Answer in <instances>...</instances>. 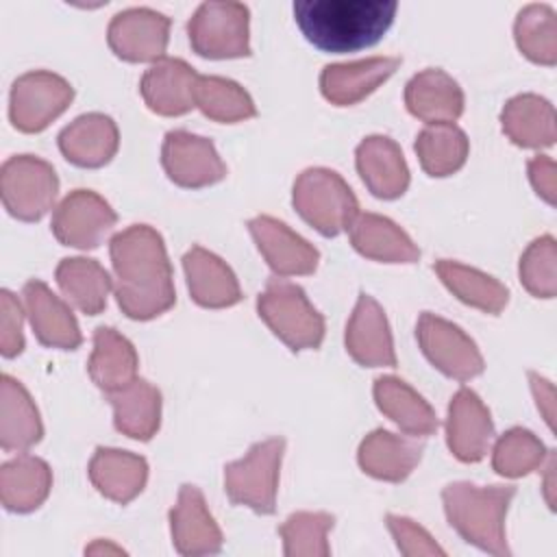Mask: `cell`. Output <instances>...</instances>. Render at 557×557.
Masks as SVG:
<instances>
[{"instance_id": "b9f144b4", "label": "cell", "mask_w": 557, "mask_h": 557, "mask_svg": "<svg viewBox=\"0 0 557 557\" xmlns=\"http://www.w3.org/2000/svg\"><path fill=\"white\" fill-rule=\"evenodd\" d=\"M385 520H387V529H389L392 537L396 540L398 550L405 557H433V555L444 557L446 555V550L429 535V531L422 529L411 518L387 513Z\"/></svg>"}, {"instance_id": "4dcf8cb0", "label": "cell", "mask_w": 557, "mask_h": 557, "mask_svg": "<svg viewBox=\"0 0 557 557\" xmlns=\"http://www.w3.org/2000/svg\"><path fill=\"white\" fill-rule=\"evenodd\" d=\"M52 470L33 455H17L0 468V500L4 509L28 513L37 509L50 494Z\"/></svg>"}, {"instance_id": "7bdbcfd3", "label": "cell", "mask_w": 557, "mask_h": 557, "mask_svg": "<svg viewBox=\"0 0 557 557\" xmlns=\"http://www.w3.org/2000/svg\"><path fill=\"white\" fill-rule=\"evenodd\" d=\"M24 313L20 300L9 292L2 289L0 294V352L11 359L24 350Z\"/></svg>"}, {"instance_id": "30bf717a", "label": "cell", "mask_w": 557, "mask_h": 557, "mask_svg": "<svg viewBox=\"0 0 557 557\" xmlns=\"http://www.w3.org/2000/svg\"><path fill=\"white\" fill-rule=\"evenodd\" d=\"M416 337L424 357L450 379L470 381L485 368L476 344L457 324L431 311L418 318Z\"/></svg>"}, {"instance_id": "8fae6325", "label": "cell", "mask_w": 557, "mask_h": 557, "mask_svg": "<svg viewBox=\"0 0 557 557\" xmlns=\"http://www.w3.org/2000/svg\"><path fill=\"white\" fill-rule=\"evenodd\" d=\"M117 215L111 205L91 189L70 191L52 213V233L63 246L96 248L115 226Z\"/></svg>"}, {"instance_id": "ab89813d", "label": "cell", "mask_w": 557, "mask_h": 557, "mask_svg": "<svg viewBox=\"0 0 557 557\" xmlns=\"http://www.w3.org/2000/svg\"><path fill=\"white\" fill-rule=\"evenodd\" d=\"M335 518L326 511H296L281 527L283 553L287 557H329L331 546L326 542Z\"/></svg>"}, {"instance_id": "74e56055", "label": "cell", "mask_w": 557, "mask_h": 557, "mask_svg": "<svg viewBox=\"0 0 557 557\" xmlns=\"http://www.w3.org/2000/svg\"><path fill=\"white\" fill-rule=\"evenodd\" d=\"M196 107L211 120L233 124L257 115L250 94L224 76H200L196 87Z\"/></svg>"}, {"instance_id": "bcb514c9", "label": "cell", "mask_w": 557, "mask_h": 557, "mask_svg": "<svg viewBox=\"0 0 557 557\" xmlns=\"http://www.w3.org/2000/svg\"><path fill=\"white\" fill-rule=\"evenodd\" d=\"M548 461H546V479H544V498H546V503H548V507L553 509L555 507V455L553 453H548V457H546Z\"/></svg>"}, {"instance_id": "d6a6232c", "label": "cell", "mask_w": 557, "mask_h": 557, "mask_svg": "<svg viewBox=\"0 0 557 557\" xmlns=\"http://www.w3.org/2000/svg\"><path fill=\"white\" fill-rule=\"evenodd\" d=\"M137 350L115 329L98 326L94 331V350L87 361L91 381L107 394L137 379Z\"/></svg>"}, {"instance_id": "e575fe53", "label": "cell", "mask_w": 557, "mask_h": 557, "mask_svg": "<svg viewBox=\"0 0 557 557\" xmlns=\"http://www.w3.org/2000/svg\"><path fill=\"white\" fill-rule=\"evenodd\" d=\"M435 272L440 281L453 292V296L485 313H500L509 300L507 287L476 268L450 259H440L435 263Z\"/></svg>"}, {"instance_id": "83f0119b", "label": "cell", "mask_w": 557, "mask_h": 557, "mask_svg": "<svg viewBox=\"0 0 557 557\" xmlns=\"http://www.w3.org/2000/svg\"><path fill=\"white\" fill-rule=\"evenodd\" d=\"M376 407L407 435L426 437L437 431L440 422L433 407L403 379L385 374L372 387Z\"/></svg>"}, {"instance_id": "9c48e42d", "label": "cell", "mask_w": 557, "mask_h": 557, "mask_svg": "<svg viewBox=\"0 0 557 557\" xmlns=\"http://www.w3.org/2000/svg\"><path fill=\"white\" fill-rule=\"evenodd\" d=\"M74 89L63 76L46 70L26 72L11 87L9 115L17 131L39 133L70 107Z\"/></svg>"}, {"instance_id": "d590c367", "label": "cell", "mask_w": 557, "mask_h": 557, "mask_svg": "<svg viewBox=\"0 0 557 557\" xmlns=\"http://www.w3.org/2000/svg\"><path fill=\"white\" fill-rule=\"evenodd\" d=\"M468 137L455 124H429L416 137V154L429 176L455 174L468 159Z\"/></svg>"}, {"instance_id": "f6af8a7d", "label": "cell", "mask_w": 557, "mask_h": 557, "mask_svg": "<svg viewBox=\"0 0 557 557\" xmlns=\"http://www.w3.org/2000/svg\"><path fill=\"white\" fill-rule=\"evenodd\" d=\"M529 381H531V389L537 403V409L542 411L546 424L553 429L555 426V387L550 381H546L544 376L529 372Z\"/></svg>"}, {"instance_id": "6da1fadb", "label": "cell", "mask_w": 557, "mask_h": 557, "mask_svg": "<svg viewBox=\"0 0 557 557\" xmlns=\"http://www.w3.org/2000/svg\"><path fill=\"white\" fill-rule=\"evenodd\" d=\"M115 300L133 320H152L174 300V274L163 237L148 224H133L111 237Z\"/></svg>"}, {"instance_id": "d6986e66", "label": "cell", "mask_w": 557, "mask_h": 557, "mask_svg": "<svg viewBox=\"0 0 557 557\" xmlns=\"http://www.w3.org/2000/svg\"><path fill=\"white\" fill-rule=\"evenodd\" d=\"M22 298L33 333L44 346L63 350L81 346L83 335L72 309L44 281L30 278L22 289Z\"/></svg>"}, {"instance_id": "f546056e", "label": "cell", "mask_w": 557, "mask_h": 557, "mask_svg": "<svg viewBox=\"0 0 557 557\" xmlns=\"http://www.w3.org/2000/svg\"><path fill=\"white\" fill-rule=\"evenodd\" d=\"M44 435L39 411L26 387L9 376H0V446L4 450H26Z\"/></svg>"}, {"instance_id": "44dd1931", "label": "cell", "mask_w": 557, "mask_h": 557, "mask_svg": "<svg viewBox=\"0 0 557 557\" xmlns=\"http://www.w3.org/2000/svg\"><path fill=\"white\" fill-rule=\"evenodd\" d=\"M357 172L366 187L383 200L398 198L409 187V168L400 146L385 135L366 137L355 152Z\"/></svg>"}, {"instance_id": "8992f818", "label": "cell", "mask_w": 557, "mask_h": 557, "mask_svg": "<svg viewBox=\"0 0 557 557\" xmlns=\"http://www.w3.org/2000/svg\"><path fill=\"white\" fill-rule=\"evenodd\" d=\"M285 440L270 437L250 446L246 457L224 468V492L233 505L257 513H274Z\"/></svg>"}, {"instance_id": "2e32d148", "label": "cell", "mask_w": 557, "mask_h": 557, "mask_svg": "<svg viewBox=\"0 0 557 557\" xmlns=\"http://www.w3.org/2000/svg\"><path fill=\"white\" fill-rule=\"evenodd\" d=\"M346 350L366 368H394L396 350L383 307L368 294L357 298V305L346 324Z\"/></svg>"}, {"instance_id": "5bb4252c", "label": "cell", "mask_w": 557, "mask_h": 557, "mask_svg": "<svg viewBox=\"0 0 557 557\" xmlns=\"http://www.w3.org/2000/svg\"><path fill=\"white\" fill-rule=\"evenodd\" d=\"M248 231L276 276H302L318 268V248L285 222L272 215H257L248 222Z\"/></svg>"}, {"instance_id": "7dc6e473", "label": "cell", "mask_w": 557, "mask_h": 557, "mask_svg": "<svg viewBox=\"0 0 557 557\" xmlns=\"http://www.w3.org/2000/svg\"><path fill=\"white\" fill-rule=\"evenodd\" d=\"M109 550H113V553H117V555H120V553H124L122 548H117V546H109V544H102V542H96L94 546L85 548V553H91V555H94V553H109Z\"/></svg>"}, {"instance_id": "e0dca14e", "label": "cell", "mask_w": 557, "mask_h": 557, "mask_svg": "<svg viewBox=\"0 0 557 557\" xmlns=\"http://www.w3.org/2000/svg\"><path fill=\"white\" fill-rule=\"evenodd\" d=\"M172 544L181 555H213L222 548V531L211 516L202 492L196 485H181L176 505L170 511Z\"/></svg>"}, {"instance_id": "cb8c5ba5", "label": "cell", "mask_w": 557, "mask_h": 557, "mask_svg": "<svg viewBox=\"0 0 557 557\" xmlns=\"http://www.w3.org/2000/svg\"><path fill=\"white\" fill-rule=\"evenodd\" d=\"M120 146L115 122L104 113H85L59 133V150L78 168H100L109 163Z\"/></svg>"}, {"instance_id": "3957f363", "label": "cell", "mask_w": 557, "mask_h": 557, "mask_svg": "<svg viewBox=\"0 0 557 557\" xmlns=\"http://www.w3.org/2000/svg\"><path fill=\"white\" fill-rule=\"evenodd\" d=\"M513 496V485H474L468 481L448 483L442 490L448 524L468 544L496 557L509 555L505 516Z\"/></svg>"}, {"instance_id": "ac0fdd59", "label": "cell", "mask_w": 557, "mask_h": 557, "mask_svg": "<svg viewBox=\"0 0 557 557\" xmlns=\"http://www.w3.org/2000/svg\"><path fill=\"white\" fill-rule=\"evenodd\" d=\"M198 78L200 74L189 63L165 57L144 72L139 91L150 111L174 117L196 107Z\"/></svg>"}, {"instance_id": "7c38bea8", "label": "cell", "mask_w": 557, "mask_h": 557, "mask_svg": "<svg viewBox=\"0 0 557 557\" xmlns=\"http://www.w3.org/2000/svg\"><path fill=\"white\" fill-rule=\"evenodd\" d=\"M170 39V20L152 9L135 7L117 13L109 28L107 41L115 57L131 63H157L165 59Z\"/></svg>"}, {"instance_id": "7402d4cb", "label": "cell", "mask_w": 557, "mask_h": 557, "mask_svg": "<svg viewBox=\"0 0 557 557\" xmlns=\"http://www.w3.org/2000/svg\"><path fill=\"white\" fill-rule=\"evenodd\" d=\"M424 444L413 435H396L387 429H374L368 433L357 450L359 466L366 474L381 481H405L420 463Z\"/></svg>"}, {"instance_id": "ffe728a7", "label": "cell", "mask_w": 557, "mask_h": 557, "mask_svg": "<svg viewBox=\"0 0 557 557\" xmlns=\"http://www.w3.org/2000/svg\"><path fill=\"white\" fill-rule=\"evenodd\" d=\"M398 65V57H370L350 63H333L320 74V91L331 104L350 107L381 87Z\"/></svg>"}, {"instance_id": "8d00e7d4", "label": "cell", "mask_w": 557, "mask_h": 557, "mask_svg": "<svg viewBox=\"0 0 557 557\" xmlns=\"http://www.w3.org/2000/svg\"><path fill=\"white\" fill-rule=\"evenodd\" d=\"M518 50L533 63L555 65L557 61V17L548 4H527L513 24Z\"/></svg>"}, {"instance_id": "f35d334b", "label": "cell", "mask_w": 557, "mask_h": 557, "mask_svg": "<svg viewBox=\"0 0 557 557\" xmlns=\"http://www.w3.org/2000/svg\"><path fill=\"white\" fill-rule=\"evenodd\" d=\"M548 457L546 446L535 433L522 426L505 431L492 450V468L500 476L518 479L542 468Z\"/></svg>"}, {"instance_id": "5b68a950", "label": "cell", "mask_w": 557, "mask_h": 557, "mask_svg": "<svg viewBox=\"0 0 557 557\" xmlns=\"http://www.w3.org/2000/svg\"><path fill=\"white\" fill-rule=\"evenodd\" d=\"M259 318L292 350L318 348L324 339V318L305 289L283 278H270L257 298Z\"/></svg>"}, {"instance_id": "1f68e13d", "label": "cell", "mask_w": 557, "mask_h": 557, "mask_svg": "<svg viewBox=\"0 0 557 557\" xmlns=\"http://www.w3.org/2000/svg\"><path fill=\"white\" fill-rule=\"evenodd\" d=\"M503 133L520 148H548L555 144V109L537 94L513 96L500 113Z\"/></svg>"}, {"instance_id": "ba28073f", "label": "cell", "mask_w": 557, "mask_h": 557, "mask_svg": "<svg viewBox=\"0 0 557 557\" xmlns=\"http://www.w3.org/2000/svg\"><path fill=\"white\" fill-rule=\"evenodd\" d=\"M59 178L54 168L33 154L9 157L0 168V196L4 209L24 222L41 220L54 205Z\"/></svg>"}, {"instance_id": "4fadbf2b", "label": "cell", "mask_w": 557, "mask_h": 557, "mask_svg": "<svg viewBox=\"0 0 557 557\" xmlns=\"http://www.w3.org/2000/svg\"><path fill=\"white\" fill-rule=\"evenodd\" d=\"M161 163L170 181L181 187L198 189L226 176V165L213 141L189 131H170L165 135Z\"/></svg>"}, {"instance_id": "4316f807", "label": "cell", "mask_w": 557, "mask_h": 557, "mask_svg": "<svg viewBox=\"0 0 557 557\" xmlns=\"http://www.w3.org/2000/svg\"><path fill=\"white\" fill-rule=\"evenodd\" d=\"M94 487L113 503H131L148 481V461L141 455L120 448H96L89 461Z\"/></svg>"}, {"instance_id": "603a6c76", "label": "cell", "mask_w": 557, "mask_h": 557, "mask_svg": "<svg viewBox=\"0 0 557 557\" xmlns=\"http://www.w3.org/2000/svg\"><path fill=\"white\" fill-rule=\"evenodd\" d=\"M405 104L426 124H453L463 113V91L444 70L426 67L407 83Z\"/></svg>"}, {"instance_id": "484cf974", "label": "cell", "mask_w": 557, "mask_h": 557, "mask_svg": "<svg viewBox=\"0 0 557 557\" xmlns=\"http://www.w3.org/2000/svg\"><path fill=\"white\" fill-rule=\"evenodd\" d=\"M352 248L383 263H416L420 250L413 239L389 218L379 213H357L348 226Z\"/></svg>"}, {"instance_id": "f1b7e54d", "label": "cell", "mask_w": 557, "mask_h": 557, "mask_svg": "<svg viewBox=\"0 0 557 557\" xmlns=\"http://www.w3.org/2000/svg\"><path fill=\"white\" fill-rule=\"evenodd\" d=\"M115 429L133 440L148 442L161 424V392L146 379H133L120 389L107 392Z\"/></svg>"}, {"instance_id": "60d3db41", "label": "cell", "mask_w": 557, "mask_h": 557, "mask_svg": "<svg viewBox=\"0 0 557 557\" xmlns=\"http://www.w3.org/2000/svg\"><path fill=\"white\" fill-rule=\"evenodd\" d=\"M557 244L553 235L533 239L520 257V283L531 296L553 298L557 294Z\"/></svg>"}, {"instance_id": "9a60e30c", "label": "cell", "mask_w": 557, "mask_h": 557, "mask_svg": "<svg viewBox=\"0 0 557 557\" xmlns=\"http://www.w3.org/2000/svg\"><path fill=\"white\" fill-rule=\"evenodd\" d=\"M494 424L490 409L470 387L455 392L446 416V444L466 463L481 461L492 444Z\"/></svg>"}, {"instance_id": "52a82bcc", "label": "cell", "mask_w": 557, "mask_h": 557, "mask_svg": "<svg viewBox=\"0 0 557 557\" xmlns=\"http://www.w3.org/2000/svg\"><path fill=\"white\" fill-rule=\"evenodd\" d=\"M189 44L207 59L250 54V11L242 2H202L187 24Z\"/></svg>"}, {"instance_id": "836d02e7", "label": "cell", "mask_w": 557, "mask_h": 557, "mask_svg": "<svg viewBox=\"0 0 557 557\" xmlns=\"http://www.w3.org/2000/svg\"><path fill=\"white\" fill-rule=\"evenodd\" d=\"M57 283L63 296L83 313L96 315L107 307V296L113 287L109 272L87 257H67L57 265Z\"/></svg>"}, {"instance_id": "ee69618b", "label": "cell", "mask_w": 557, "mask_h": 557, "mask_svg": "<svg viewBox=\"0 0 557 557\" xmlns=\"http://www.w3.org/2000/svg\"><path fill=\"white\" fill-rule=\"evenodd\" d=\"M529 181L540 198H544L548 205H555L557 196V168L555 161L546 154H537L529 161Z\"/></svg>"}, {"instance_id": "d4e9b609", "label": "cell", "mask_w": 557, "mask_h": 557, "mask_svg": "<svg viewBox=\"0 0 557 557\" xmlns=\"http://www.w3.org/2000/svg\"><path fill=\"white\" fill-rule=\"evenodd\" d=\"M183 270L189 294L200 307L224 309L242 300L235 272L207 248L191 246L183 257Z\"/></svg>"}, {"instance_id": "277c9868", "label": "cell", "mask_w": 557, "mask_h": 557, "mask_svg": "<svg viewBox=\"0 0 557 557\" xmlns=\"http://www.w3.org/2000/svg\"><path fill=\"white\" fill-rule=\"evenodd\" d=\"M292 202L300 218L326 237L348 231L359 213L357 196L348 183L326 168H309L300 172L294 181Z\"/></svg>"}, {"instance_id": "7a4b0ae2", "label": "cell", "mask_w": 557, "mask_h": 557, "mask_svg": "<svg viewBox=\"0 0 557 557\" xmlns=\"http://www.w3.org/2000/svg\"><path fill=\"white\" fill-rule=\"evenodd\" d=\"M394 0H302L294 2V20L309 44L324 52L370 48L389 30Z\"/></svg>"}]
</instances>
